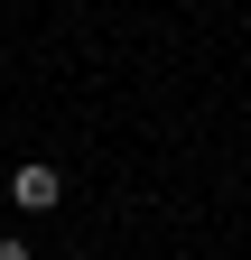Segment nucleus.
<instances>
[{
    "instance_id": "f257e3e1",
    "label": "nucleus",
    "mask_w": 251,
    "mask_h": 260,
    "mask_svg": "<svg viewBox=\"0 0 251 260\" xmlns=\"http://www.w3.org/2000/svg\"><path fill=\"white\" fill-rule=\"evenodd\" d=\"M10 205L19 214H56V205H66V177H56L47 158H19V168H10Z\"/></svg>"
},
{
    "instance_id": "f03ea898",
    "label": "nucleus",
    "mask_w": 251,
    "mask_h": 260,
    "mask_svg": "<svg viewBox=\"0 0 251 260\" xmlns=\"http://www.w3.org/2000/svg\"><path fill=\"white\" fill-rule=\"evenodd\" d=\"M0 260H38V251H28V242H19V233H0Z\"/></svg>"
}]
</instances>
